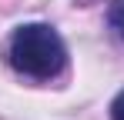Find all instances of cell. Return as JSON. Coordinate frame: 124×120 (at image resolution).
I'll return each instance as SVG.
<instances>
[{"label": "cell", "mask_w": 124, "mask_h": 120, "mask_svg": "<svg viewBox=\"0 0 124 120\" xmlns=\"http://www.w3.org/2000/svg\"><path fill=\"white\" fill-rule=\"evenodd\" d=\"M7 57L10 67L34 80H50L57 77L67 63V47L61 33L47 23H23L14 30V37L7 43Z\"/></svg>", "instance_id": "cell-1"}, {"label": "cell", "mask_w": 124, "mask_h": 120, "mask_svg": "<svg viewBox=\"0 0 124 120\" xmlns=\"http://www.w3.org/2000/svg\"><path fill=\"white\" fill-rule=\"evenodd\" d=\"M107 23L117 30V37L124 40V0H114L111 10H107Z\"/></svg>", "instance_id": "cell-2"}, {"label": "cell", "mask_w": 124, "mask_h": 120, "mask_svg": "<svg viewBox=\"0 0 124 120\" xmlns=\"http://www.w3.org/2000/svg\"><path fill=\"white\" fill-rule=\"evenodd\" d=\"M111 117H114V120H124V90L114 97V103H111Z\"/></svg>", "instance_id": "cell-3"}]
</instances>
